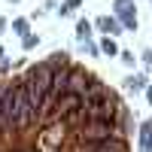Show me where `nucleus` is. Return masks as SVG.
Here are the masks:
<instances>
[{
	"label": "nucleus",
	"mask_w": 152,
	"mask_h": 152,
	"mask_svg": "<svg viewBox=\"0 0 152 152\" xmlns=\"http://www.w3.org/2000/svg\"><path fill=\"white\" fill-rule=\"evenodd\" d=\"M52 64L49 61H43V64H34L28 70V76H21V85H24V94H28V104L31 110L37 113V119H40V107H43V100L49 94V85H52Z\"/></svg>",
	"instance_id": "nucleus-1"
},
{
	"label": "nucleus",
	"mask_w": 152,
	"mask_h": 152,
	"mask_svg": "<svg viewBox=\"0 0 152 152\" xmlns=\"http://www.w3.org/2000/svg\"><path fill=\"white\" fill-rule=\"evenodd\" d=\"M12 97H15V116H12V131H31L34 125H40L37 113H34V110H31V104H28V94H24L21 79H18V82H12Z\"/></svg>",
	"instance_id": "nucleus-2"
},
{
	"label": "nucleus",
	"mask_w": 152,
	"mask_h": 152,
	"mask_svg": "<svg viewBox=\"0 0 152 152\" xmlns=\"http://www.w3.org/2000/svg\"><path fill=\"white\" fill-rule=\"evenodd\" d=\"M85 116L88 119H113L116 122V113H119V97L116 94H110V91H100L94 97H85Z\"/></svg>",
	"instance_id": "nucleus-3"
},
{
	"label": "nucleus",
	"mask_w": 152,
	"mask_h": 152,
	"mask_svg": "<svg viewBox=\"0 0 152 152\" xmlns=\"http://www.w3.org/2000/svg\"><path fill=\"white\" fill-rule=\"evenodd\" d=\"M119 125L113 119H88L82 122L79 128H76V134H79V143H88V140H104V137H113L116 134Z\"/></svg>",
	"instance_id": "nucleus-4"
},
{
	"label": "nucleus",
	"mask_w": 152,
	"mask_h": 152,
	"mask_svg": "<svg viewBox=\"0 0 152 152\" xmlns=\"http://www.w3.org/2000/svg\"><path fill=\"white\" fill-rule=\"evenodd\" d=\"M76 152H128V143L122 137H104V140H88V143H79Z\"/></svg>",
	"instance_id": "nucleus-5"
},
{
	"label": "nucleus",
	"mask_w": 152,
	"mask_h": 152,
	"mask_svg": "<svg viewBox=\"0 0 152 152\" xmlns=\"http://www.w3.org/2000/svg\"><path fill=\"white\" fill-rule=\"evenodd\" d=\"M85 104V97L82 94H76V91H64L58 100H55V107H52V119H64V116H70V113H76Z\"/></svg>",
	"instance_id": "nucleus-6"
},
{
	"label": "nucleus",
	"mask_w": 152,
	"mask_h": 152,
	"mask_svg": "<svg viewBox=\"0 0 152 152\" xmlns=\"http://www.w3.org/2000/svg\"><path fill=\"white\" fill-rule=\"evenodd\" d=\"M94 76L85 73L82 67H67V91H76V94H88V88H91Z\"/></svg>",
	"instance_id": "nucleus-7"
},
{
	"label": "nucleus",
	"mask_w": 152,
	"mask_h": 152,
	"mask_svg": "<svg viewBox=\"0 0 152 152\" xmlns=\"http://www.w3.org/2000/svg\"><path fill=\"white\" fill-rule=\"evenodd\" d=\"M116 15L122 18L125 31H137V15H134V0H116Z\"/></svg>",
	"instance_id": "nucleus-8"
},
{
	"label": "nucleus",
	"mask_w": 152,
	"mask_h": 152,
	"mask_svg": "<svg viewBox=\"0 0 152 152\" xmlns=\"http://www.w3.org/2000/svg\"><path fill=\"white\" fill-rule=\"evenodd\" d=\"M97 28L104 31L107 37H116V34H122V24H119V18H113V15H100V18H97Z\"/></svg>",
	"instance_id": "nucleus-9"
},
{
	"label": "nucleus",
	"mask_w": 152,
	"mask_h": 152,
	"mask_svg": "<svg viewBox=\"0 0 152 152\" xmlns=\"http://www.w3.org/2000/svg\"><path fill=\"white\" fill-rule=\"evenodd\" d=\"M140 152H152V122L140 125Z\"/></svg>",
	"instance_id": "nucleus-10"
},
{
	"label": "nucleus",
	"mask_w": 152,
	"mask_h": 152,
	"mask_svg": "<svg viewBox=\"0 0 152 152\" xmlns=\"http://www.w3.org/2000/svg\"><path fill=\"white\" fill-rule=\"evenodd\" d=\"M125 88H131V91H143V88H146V76H128V79H125Z\"/></svg>",
	"instance_id": "nucleus-11"
},
{
	"label": "nucleus",
	"mask_w": 152,
	"mask_h": 152,
	"mask_svg": "<svg viewBox=\"0 0 152 152\" xmlns=\"http://www.w3.org/2000/svg\"><path fill=\"white\" fill-rule=\"evenodd\" d=\"M100 52H104V55H119L116 40H113V37H104V40H100Z\"/></svg>",
	"instance_id": "nucleus-12"
},
{
	"label": "nucleus",
	"mask_w": 152,
	"mask_h": 152,
	"mask_svg": "<svg viewBox=\"0 0 152 152\" xmlns=\"http://www.w3.org/2000/svg\"><path fill=\"white\" fill-rule=\"evenodd\" d=\"M88 34H91V21H88V18H79V24H76V37L85 43V40H88Z\"/></svg>",
	"instance_id": "nucleus-13"
},
{
	"label": "nucleus",
	"mask_w": 152,
	"mask_h": 152,
	"mask_svg": "<svg viewBox=\"0 0 152 152\" xmlns=\"http://www.w3.org/2000/svg\"><path fill=\"white\" fill-rule=\"evenodd\" d=\"M12 31H15V34H28V21H24V18H15V21H12Z\"/></svg>",
	"instance_id": "nucleus-14"
},
{
	"label": "nucleus",
	"mask_w": 152,
	"mask_h": 152,
	"mask_svg": "<svg viewBox=\"0 0 152 152\" xmlns=\"http://www.w3.org/2000/svg\"><path fill=\"white\" fill-rule=\"evenodd\" d=\"M37 43H40V40H37V37H34V34H24V49H34Z\"/></svg>",
	"instance_id": "nucleus-15"
},
{
	"label": "nucleus",
	"mask_w": 152,
	"mask_h": 152,
	"mask_svg": "<svg viewBox=\"0 0 152 152\" xmlns=\"http://www.w3.org/2000/svg\"><path fill=\"white\" fill-rule=\"evenodd\" d=\"M143 61H146V67H152V52H143Z\"/></svg>",
	"instance_id": "nucleus-16"
},
{
	"label": "nucleus",
	"mask_w": 152,
	"mask_h": 152,
	"mask_svg": "<svg viewBox=\"0 0 152 152\" xmlns=\"http://www.w3.org/2000/svg\"><path fill=\"white\" fill-rule=\"evenodd\" d=\"M3 31H6V18H0V37H3Z\"/></svg>",
	"instance_id": "nucleus-17"
},
{
	"label": "nucleus",
	"mask_w": 152,
	"mask_h": 152,
	"mask_svg": "<svg viewBox=\"0 0 152 152\" xmlns=\"http://www.w3.org/2000/svg\"><path fill=\"white\" fill-rule=\"evenodd\" d=\"M146 97H149V104H152V85H146Z\"/></svg>",
	"instance_id": "nucleus-18"
},
{
	"label": "nucleus",
	"mask_w": 152,
	"mask_h": 152,
	"mask_svg": "<svg viewBox=\"0 0 152 152\" xmlns=\"http://www.w3.org/2000/svg\"><path fill=\"white\" fill-rule=\"evenodd\" d=\"M67 3H70V9H73V6H79V3H82V0H67Z\"/></svg>",
	"instance_id": "nucleus-19"
},
{
	"label": "nucleus",
	"mask_w": 152,
	"mask_h": 152,
	"mask_svg": "<svg viewBox=\"0 0 152 152\" xmlns=\"http://www.w3.org/2000/svg\"><path fill=\"white\" fill-rule=\"evenodd\" d=\"M0 91H3V82H0Z\"/></svg>",
	"instance_id": "nucleus-20"
}]
</instances>
